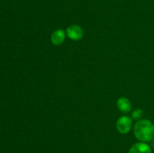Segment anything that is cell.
<instances>
[{
  "label": "cell",
  "instance_id": "obj_1",
  "mask_svg": "<svg viewBox=\"0 0 154 153\" xmlns=\"http://www.w3.org/2000/svg\"><path fill=\"white\" fill-rule=\"evenodd\" d=\"M134 135L140 142H150L154 137V125L147 119H140L133 127Z\"/></svg>",
  "mask_w": 154,
  "mask_h": 153
},
{
  "label": "cell",
  "instance_id": "obj_2",
  "mask_svg": "<svg viewBox=\"0 0 154 153\" xmlns=\"http://www.w3.org/2000/svg\"><path fill=\"white\" fill-rule=\"evenodd\" d=\"M117 129L120 134H128L132 128V118L128 116H120L117 121Z\"/></svg>",
  "mask_w": 154,
  "mask_h": 153
},
{
  "label": "cell",
  "instance_id": "obj_3",
  "mask_svg": "<svg viewBox=\"0 0 154 153\" xmlns=\"http://www.w3.org/2000/svg\"><path fill=\"white\" fill-rule=\"evenodd\" d=\"M66 35L72 40H79L83 38L84 34V29L80 26L73 24L66 28Z\"/></svg>",
  "mask_w": 154,
  "mask_h": 153
},
{
  "label": "cell",
  "instance_id": "obj_4",
  "mask_svg": "<svg viewBox=\"0 0 154 153\" xmlns=\"http://www.w3.org/2000/svg\"><path fill=\"white\" fill-rule=\"evenodd\" d=\"M66 33L63 29H57L53 32L51 36V43L56 46L61 45L66 39Z\"/></svg>",
  "mask_w": 154,
  "mask_h": 153
},
{
  "label": "cell",
  "instance_id": "obj_5",
  "mask_svg": "<svg viewBox=\"0 0 154 153\" xmlns=\"http://www.w3.org/2000/svg\"><path fill=\"white\" fill-rule=\"evenodd\" d=\"M129 153H151V148L146 142H139L131 146Z\"/></svg>",
  "mask_w": 154,
  "mask_h": 153
},
{
  "label": "cell",
  "instance_id": "obj_6",
  "mask_svg": "<svg viewBox=\"0 0 154 153\" xmlns=\"http://www.w3.org/2000/svg\"><path fill=\"white\" fill-rule=\"evenodd\" d=\"M117 106L119 110L123 113H128L132 110V103L126 97H121L117 100Z\"/></svg>",
  "mask_w": 154,
  "mask_h": 153
},
{
  "label": "cell",
  "instance_id": "obj_7",
  "mask_svg": "<svg viewBox=\"0 0 154 153\" xmlns=\"http://www.w3.org/2000/svg\"><path fill=\"white\" fill-rule=\"evenodd\" d=\"M143 116V110L141 109H135L132 112V118L133 120H140Z\"/></svg>",
  "mask_w": 154,
  "mask_h": 153
},
{
  "label": "cell",
  "instance_id": "obj_8",
  "mask_svg": "<svg viewBox=\"0 0 154 153\" xmlns=\"http://www.w3.org/2000/svg\"><path fill=\"white\" fill-rule=\"evenodd\" d=\"M150 145H151V146L153 147V148H154V137L150 141Z\"/></svg>",
  "mask_w": 154,
  "mask_h": 153
}]
</instances>
